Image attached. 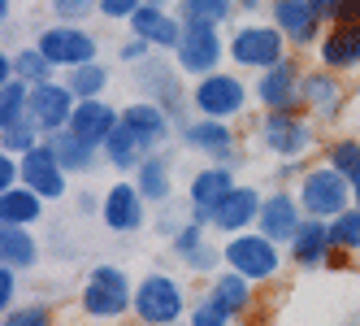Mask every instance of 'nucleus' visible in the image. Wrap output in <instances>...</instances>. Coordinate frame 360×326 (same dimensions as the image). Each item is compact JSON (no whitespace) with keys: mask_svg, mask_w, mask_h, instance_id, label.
<instances>
[{"mask_svg":"<svg viewBox=\"0 0 360 326\" xmlns=\"http://www.w3.org/2000/svg\"><path fill=\"white\" fill-rule=\"evenodd\" d=\"M79 309L96 322H117L122 313L135 309V287L117 265H96L79 291Z\"/></svg>","mask_w":360,"mask_h":326,"instance_id":"1","label":"nucleus"},{"mask_svg":"<svg viewBox=\"0 0 360 326\" xmlns=\"http://www.w3.org/2000/svg\"><path fill=\"white\" fill-rule=\"evenodd\" d=\"M295 196H300V205H304V218H321V222H334L343 209H352V200H356L347 174H339L330 161L304 170Z\"/></svg>","mask_w":360,"mask_h":326,"instance_id":"2","label":"nucleus"},{"mask_svg":"<svg viewBox=\"0 0 360 326\" xmlns=\"http://www.w3.org/2000/svg\"><path fill=\"white\" fill-rule=\"evenodd\" d=\"M221 265L226 270H235L243 274V279L256 287V283H269L278 279V270H282V253H278V244L261 231H243V235H230L221 244Z\"/></svg>","mask_w":360,"mask_h":326,"instance_id":"3","label":"nucleus"},{"mask_svg":"<svg viewBox=\"0 0 360 326\" xmlns=\"http://www.w3.org/2000/svg\"><path fill=\"white\" fill-rule=\"evenodd\" d=\"M226 53L239 70H274L278 61H287V35L274 22H243L226 39Z\"/></svg>","mask_w":360,"mask_h":326,"instance_id":"4","label":"nucleus"},{"mask_svg":"<svg viewBox=\"0 0 360 326\" xmlns=\"http://www.w3.org/2000/svg\"><path fill=\"white\" fill-rule=\"evenodd\" d=\"M183 309H191V305H187V291L178 279H169V274H148V279H139L131 313L143 326H178Z\"/></svg>","mask_w":360,"mask_h":326,"instance_id":"5","label":"nucleus"},{"mask_svg":"<svg viewBox=\"0 0 360 326\" xmlns=\"http://www.w3.org/2000/svg\"><path fill=\"white\" fill-rule=\"evenodd\" d=\"M248 83L239 79V74H230V70H217L209 74V79H200L191 87V105L200 109V118H217V122H230L235 113L248 109Z\"/></svg>","mask_w":360,"mask_h":326,"instance_id":"6","label":"nucleus"},{"mask_svg":"<svg viewBox=\"0 0 360 326\" xmlns=\"http://www.w3.org/2000/svg\"><path fill=\"white\" fill-rule=\"evenodd\" d=\"M35 48H39V53L53 61L57 70L87 65V61H96V53H100L96 35L83 31V27H74V22H61V27H44L39 39H35Z\"/></svg>","mask_w":360,"mask_h":326,"instance_id":"7","label":"nucleus"},{"mask_svg":"<svg viewBox=\"0 0 360 326\" xmlns=\"http://www.w3.org/2000/svg\"><path fill=\"white\" fill-rule=\"evenodd\" d=\"M226 39H221V27H187L183 31V44L174 48V61L183 74H195V79H209V74L221 70L226 61Z\"/></svg>","mask_w":360,"mask_h":326,"instance_id":"8","label":"nucleus"},{"mask_svg":"<svg viewBox=\"0 0 360 326\" xmlns=\"http://www.w3.org/2000/svg\"><path fill=\"white\" fill-rule=\"evenodd\" d=\"M178 61H165V57H148V61H139L135 65V79H139V87L148 92V100H157V105L178 122V131L187 127L183 122V83H178Z\"/></svg>","mask_w":360,"mask_h":326,"instance_id":"9","label":"nucleus"},{"mask_svg":"<svg viewBox=\"0 0 360 326\" xmlns=\"http://www.w3.org/2000/svg\"><path fill=\"white\" fill-rule=\"evenodd\" d=\"M261 144L278 161H300L308 148L317 144V131L308 127L300 113H265L261 118Z\"/></svg>","mask_w":360,"mask_h":326,"instance_id":"10","label":"nucleus"},{"mask_svg":"<svg viewBox=\"0 0 360 326\" xmlns=\"http://www.w3.org/2000/svg\"><path fill=\"white\" fill-rule=\"evenodd\" d=\"M300 83H304V70L287 57V61H278L274 70H261L252 96L265 105V113H295V105H304Z\"/></svg>","mask_w":360,"mask_h":326,"instance_id":"11","label":"nucleus"},{"mask_svg":"<svg viewBox=\"0 0 360 326\" xmlns=\"http://www.w3.org/2000/svg\"><path fill=\"white\" fill-rule=\"evenodd\" d=\"M74 105H79V96L65 87V79H48V83H35V87H31V118L39 122L44 139L70 127Z\"/></svg>","mask_w":360,"mask_h":326,"instance_id":"12","label":"nucleus"},{"mask_svg":"<svg viewBox=\"0 0 360 326\" xmlns=\"http://www.w3.org/2000/svg\"><path fill=\"white\" fill-rule=\"evenodd\" d=\"M261 205H265V196L256 192V187H235V192H226L217 205L209 209V227L221 231V235H243L256 227V218H261Z\"/></svg>","mask_w":360,"mask_h":326,"instance_id":"13","label":"nucleus"},{"mask_svg":"<svg viewBox=\"0 0 360 326\" xmlns=\"http://www.w3.org/2000/svg\"><path fill=\"white\" fill-rule=\"evenodd\" d=\"M143 218H148V200L135 183H113L105 196H100V222H105L109 231H122V235H131L143 227Z\"/></svg>","mask_w":360,"mask_h":326,"instance_id":"14","label":"nucleus"},{"mask_svg":"<svg viewBox=\"0 0 360 326\" xmlns=\"http://www.w3.org/2000/svg\"><path fill=\"white\" fill-rule=\"evenodd\" d=\"M304 227V205L295 192H269L265 205H261V218H256V231L269 235L274 244H291L295 231Z\"/></svg>","mask_w":360,"mask_h":326,"instance_id":"15","label":"nucleus"},{"mask_svg":"<svg viewBox=\"0 0 360 326\" xmlns=\"http://www.w3.org/2000/svg\"><path fill=\"white\" fill-rule=\"evenodd\" d=\"M65 174H70V170L57 161V153L48 148V139L22 157V183H27L35 196H44V200H61V196H65V187H70Z\"/></svg>","mask_w":360,"mask_h":326,"instance_id":"16","label":"nucleus"},{"mask_svg":"<svg viewBox=\"0 0 360 326\" xmlns=\"http://www.w3.org/2000/svg\"><path fill=\"white\" fill-rule=\"evenodd\" d=\"M183 144L191 148V153L209 157L213 165H230V157H235V131H230V122H217V118H200V122H187L183 127Z\"/></svg>","mask_w":360,"mask_h":326,"instance_id":"17","label":"nucleus"},{"mask_svg":"<svg viewBox=\"0 0 360 326\" xmlns=\"http://www.w3.org/2000/svg\"><path fill=\"white\" fill-rule=\"evenodd\" d=\"M269 13H274V27L287 35V44L308 48V44L321 39L326 22L317 18V9L308 5V0H269Z\"/></svg>","mask_w":360,"mask_h":326,"instance_id":"18","label":"nucleus"},{"mask_svg":"<svg viewBox=\"0 0 360 326\" xmlns=\"http://www.w3.org/2000/svg\"><path fill=\"white\" fill-rule=\"evenodd\" d=\"M122 127L135 131V139L143 144V153H157V148L174 135V118L157 105V100H135V105L122 109Z\"/></svg>","mask_w":360,"mask_h":326,"instance_id":"19","label":"nucleus"},{"mask_svg":"<svg viewBox=\"0 0 360 326\" xmlns=\"http://www.w3.org/2000/svg\"><path fill=\"white\" fill-rule=\"evenodd\" d=\"M117 127H122V109H113L109 100H79L65 131H74L79 139H87V144H96V148H105V139H109Z\"/></svg>","mask_w":360,"mask_h":326,"instance_id":"20","label":"nucleus"},{"mask_svg":"<svg viewBox=\"0 0 360 326\" xmlns=\"http://www.w3.org/2000/svg\"><path fill=\"white\" fill-rule=\"evenodd\" d=\"M287 248H291V261H295L300 270H321V265H330V257H334L330 222H321V218H304V227L295 231V239H291Z\"/></svg>","mask_w":360,"mask_h":326,"instance_id":"21","label":"nucleus"},{"mask_svg":"<svg viewBox=\"0 0 360 326\" xmlns=\"http://www.w3.org/2000/svg\"><path fill=\"white\" fill-rule=\"evenodd\" d=\"M321 65L326 70H360V22H334L321 35Z\"/></svg>","mask_w":360,"mask_h":326,"instance_id":"22","label":"nucleus"},{"mask_svg":"<svg viewBox=\"0 0 360 326\" xmlns=\"http://www.w3.org/2000/svg\"><path fill=\"white\" fill-rule=\"evenodd\" d=\"M183 31H187V22L183 18H174L169 9H139L135 18H131V35H139V39H148L152 48H174L183 44Z\"/></svg>","mask_w":360,"mask_h":326,"instance_id":"23","label":"nucleus"},{"mask_svg":"<svg viewBox=\"0 0 360 326\" xmlns=\"http://www.w3.org/2000/svg\"><path fill=\"white\" fill-rule=\"evenodd\" d=\"M300 96H304V105L313 109L317 118H334V113L343 109V83L334 79V70H326V65H317V70H304Z\"/></svg>","mask_w":360,"mask_h":326,"instance_id":"24","label":"nucleus"},{"mask_svg":"<svg viewBox=\"0 0 360 326\" xmlns=\"http://www.w3.org/2000/svg\"><path fill=\"white\" fill-rule=\"evenodd\" d=\"M239 183H235V170L230 165H204V170H195L191 174V183H187V205L191 209H213L217 200L226 196V192H235Z\"/></svg>","mask_w":360,"mask_h":326,"instance_id":"25","label":"nucleus"},{"mask_svg":"<svg viewBox=\"0 0 360 326\" xmlns=\"http://www.w3.org/2000/svg\"><path fill=\"white\" fill-rule=\"evenodd\" d=\"M44 205H48V200L35 196L27 183L0 192V227H31V222H39Z\"/></svg>","mask_w":360,"mask_h":326,"instance_id":"26","label":"nucleus"},{"mask_svg":"<svg viewBox=\"0 0 360 326\" xmlns=\"http://www.w3.org/2000/svg\"><path fill=\"white\" fill-rule=\"evenodd\" d=\"M39 261V239L31 227H0V265L9 270H31Z\"/></svg>","mask_w":360,"mask_h":326,"instance_id":"27","label":"nucleus"},{"mask_svg":"<svg viewBox=\"0 0 360 326\" xmlns=\"http://www.w3.org/2000/svg\"><path fill=\"white\" fill-rule=\"evenodd\" d=\"M135 187L143 192V200H148V205H165V200H169V192H174L169 161H165V157H157V153H148V157L139 161V170H135Z\"/></svg>","mask_w":360,"mask_h":326,"instance_id":"28","label":"nucleus"},{"mask_svg":"<svg viewBox=\"0 0 360 326\" xmlns=\"http://www.w3.org/2000/svg\"><path fill=\"white\" fill-rule=\"evenodd\" d=\"M48 148L57 153V161H61L70 174H91V170H96V153H100V148H96V144H87V139H79L74 131H57V135H48Z\"/></svg>","mask_w":360,"mask_h":326,"instance_id":"29","label":"nucleus"},{"mask_svg":"<svg viewBox=\"0 0 360 326\" xmlns=\"http://www.w3.org/2000/svg\"><path fill=\"white\" fill-rule=\"evenodd\" d=\"M209 296L217 300L230 318H239V313L252 305V283L243 279V274H235V270H217L213 283H209Z\"/></svg>","mask_w":360,"mask_h":326,"instance_id":"30","label":"nucleus"},{"mask_svg":"<svg viewBox=\"0 0 360 326\" xmlns=\"http://www.w3.org/2000/svg\"><path fill=\"white\" fill-rule=\"evenodd\" d=\"M174 5L187 27H226L230 13L239 9L235 0H174Z\"/></svg>","mask_w":360,"mask_h":326,"instance_id":"31","label":"nucleus"},{"mask_svg":"<svg viewBox=\"0 0 360 326\" xmlns=\"http://www.w3.org/2000/svg\"><path fill=\"white\" fill-rule=\"evenodd\" d=\"M109 65H100V61H87V65H74V70H65V87L79 96V100H100L105 96V87H109Z\"/></svg>","mask_w":360,"mask_h":326,"instance_id":"32","label":"nucleus"},{"mask_svg":"<svg viewBox=\"0 0 360 326\" xmlns=\"http://www.w3.org/2000/svg\"><path fill=\"white\" fill-rule=\"evenodd\" d=\"M100 153H105V161H109L113 170H139V161L148 157L143 144L135 139V131H126V127H117V131L105 139V148H100Z\"/></svg>","mask_w":360,"mask_h":326,"instance_id":"33","label":"nucleus"},{"mask_svg":"<svg viewBox=\"0 0 360 326\" xmlns=\"http://www.w3.org/2000/svg\"><path fill=\"white\" fill-rule=\"evenodd\" d=\"M22 118H31V83L22 79L0 83V127H13Z\"/></svg>","mask_w":360,"mask_h":326,"instance_id":"34","label":"nucleus"},{"mask_svg":"<svg viewBox=\"0 0 360 326\" xmlns=\"http://www.w3.org/2000/svg\"><path fill=\"white\" fill-rule=\"evenodd\" d=\"M326 161L339 170V174H347L352 196H356V205H360V139H334L330 153H326Z\"/></svg>","mask_w":360,"mask_h":326,"instance_id":"35","label":"nucleus"},{"mask_svg":"<svg viewBox=\"0 0 360 326\" xmlns=\"http://www.w3.org/2000/svg\"><path fill=\"white\" fill-rule=\"evenodd\" d=\"M330 239H334V248H339V253H356V257H360V205L343 209L339 218L330 222Z\"/></svg>","mask_w":360,"mask_h":326,"instance_id":"36","label":"nucleus"},{"mask_svg":"<svg viewBox=\"0 0 360 326\" xmlns=\"http://www.w3.org/2000/svg\"><path fill=\"white\" fill-rule=\"evenodd\" d=\"M39 122L35 118H22V122H13V127H0V139H5V153H13V157H27L31 148H39Z\"/></svg>","mask_w":360,"mask_h":326,"instance_id":"37","label":"nucleus"},{"mask_svg":"<svg viewBox=\"0 0 360 326\" xmlns=\"http://www.w3.org/2000/svg\"><path fill=\"white\" fill-rule=\"evenodd\" d=\"M13 70H18V79L22 83H48V79H53V61H48L44 53H39V48H22V53H13Z\"/></svg>","mask_w":360,"mask_h":326,"instance_id":"38","label":"nucleus"},{"mask_svg":"<svg viewBox=\"0 0 360 326\" xmlns=\"http://www.w3.org/2000/svg\"><path fill=\"white\" fill-rule=\"evenodd\" d=\"M308 5L317 9V18L326 27H334V22H360V0H308Z\"/></svg>","mask_w":360,"mask_h":326,"instance_id":"39","label":"nucleus"},{"mask_svg":"<svg viewBox=\"0 0 360 326\" xmlns=\"http://www.w3.org/2000/svg\"><path fill=\"white\" fill-rule=\"evenodd\" d=\"M187 326H230V313L217 305L213 296H204V300H195V305L187 309Z\"/></svg>","mask_w":360,"mask_h":326,"instance_id":"40","label":"nucleus"},{"mask_svg":"<svg viewBox=\"0 0 360 326\" xmlns=\"http://www.w3.org/2000/svg\"><path fill=\"white\" fill-rule=\"evenodd\" d=\"M57 13V22H74V27H83V18L100 13V0H48Z\"/></svg>","mask_w":360,"mask_h":326,"instance_id":"41","label":"nucleus"},{"mask_svg":"<svg viewBox=\"0 0 360 326\" xmlns=\"http://www.w3.org/2000/svg\"><path fill=\"white\" fill-rule=\"evenodd\" d=\"M0 326H53V309L48 305H18L5 313Z\"/></svg>","mask_w":360,"mask_h":326,"instance_id":"42","label":"nucleus"},{"mask_svg":"<svg viewBox=\"0 0 360 326\" xmlns=\"http://www.w3.org/2000/svg\"><path fill=\"white\" fill-rule=\"evenodd\" d=\"M217 261H226V257L217 253L213 244H200L191 257H183V265H187V270H195V274H217Z\"/></svg>","mask_w":360,"mask_h":326,"instance_id":"43","label":"nucleus"},{"mask_svg":"<svg viewBox=\"0 0 360 326\" xmlns=\"http://www.w3.org/2000/svg\"><path fill=\"white\" fill-rule=\"evenodd\" d=\"M139 9H143V0H100V13L109 22H131Z\"/></svg>","mask_w":360,"mask_h":326,"instance_id":"44","label":"nucleus"},{"mask_svg":"<svg viewBox=\"0 0 360 326\" xmlns=\"http://www.w3.org/2000/svg\"><path fill=\"white\" fill-rule=\"evenodd\" d=\"M152 57V44L148 39H139V35H131L122 44V61H131V65H139V61H148Z\"/></svg>","mask_w":360,"mask_h":326,"instance_id":"45","label":"nucleus"},{"mask_svg":"<svg viewBox=\"0 0 360 326\" xmlns=\"http://www.w3.org/2000/svg\"><path fill=\"white\" fill-rule=\"evenodd\" d=\"M13 296H18V270L0 265V305H5V313H9V305H13Z\"/></svg>","mask_w":360,"mask_h":326,"instance_id":"46","label":"nucleus"},{"mask_svg":"<svg viewBox=\"0 0 360 326\" xmlns=\"http://www.w3.org/2000/svg\"><path fill=\"white\" fill-rule=\"evenodd\" d=\"M235 5H239V9H261L265 0H235Z\"/></svg>","mask_w":360,"mask_h":326,"instance_id":"47","label":"nucleus"},{"mask_svg":"<svg viewBox=\"0 0 360 326\" xmlns=\"http://www.w3.org/2000/svg\"><path fill=\"white\" fill-rule=\"evenodd\" d=\"M148 9H169V0H143Z\"/></svg>","mask_w":360,"mask_h":326,"instance_id":"48","label":"nucleus"},{"mask_svg":"<svg viewBox=\"0 0 360 326\" xmlns=\"http://www.w3.org/2000/svg\"><path fill=\"white\" fill-rule=\"evenodd\" d=\"M9 5H13V0H0V18H5V22H9Z\"/></svg>","mask_w":360,"mask_h":326,"instance_id":"49","label":"nucleus"}]
</instances>
